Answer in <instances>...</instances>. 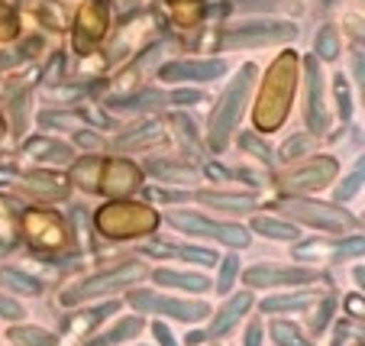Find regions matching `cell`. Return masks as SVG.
Here are the masks:
<instances>
[{
  "instance_id": "6da1fadb",
  "label": "cell",
  "mask_w": 365,
  "mask_h": 346,
  "mask_svg": "<svg viewBox=\"0 0 365 346\" xmlns=\"http://www.w3.org/2000/svg\"><path fill=\"white\" fill-rule=\"evenodd\" d=\"M297 65L301 62H297L294 52H282V58L269 68V78H265L262 94H259V107H255V126L262 133L278 130V126L284 123V117H288Z\"/></svg>"
},
{
  "instance_id": "7a4b0ae2",
  "label": "cell",
  "mask_w": 365,
  "mask_h": 346,
  "mask_svg": "<svg viewBox=\"0 0 365 346\" xmlns=\"http://www.w3.org/2000/svg\"><path fill=\"white\" fill-rule=\"evenodd\" d=\"M252 81H255V65H242V68L233 75V81L227 84L220 104H217L214 113H210L207 139H210V149H214V153L227 149V139H230V133L236 130V123H240V117H242V107H246V97H249Z\"/></svg>"
},
{
  "instance_id": "3957f363",
  "label": "cell",
  "mask_w": 365,
  "mask_h": 346,
  "mask_svg": "<svg viewBox=\"0 0 365 346\" xmlns=\"http://www.w3.org/2000/svg\"><path fill=\"white\" fill-rule=\"evenodd\" d=\"M94 227L101 230L107 240H133V236H145L159 227V214L145 204H107L97 210Z\"/></svg>"
},
{
  "instance_id": "277c9868",
  "label": "cell",
  "mask_w": 365,
  "mask_h": 346,
  "mask_svg": "<svg viewBox=\"0 0 365 346\" xmlns=\"http://www.w3.org/2000/svg\"><path fill=\"white\" fill-rule=\"evenodd\" d=\"M145 275H149V269H145L143 263L126 259V263L101 272V275H91L88 282H81L78 288L62 291V305H81V301H91V298H97V295H113V291H120V288H130V285L143 282Z\"/></svg>"
},
{
  "instance_id": "5b68a950",
  "label": "cell",
  "mask_w": 365,
  "mask_h": 346,
  "mask_svg": "<svg viewBox=\"0 0 365 346\" xmlns=\"http://www.w3.org/2000/svg\"><path fill=\"white\" fill-rule=\"evenodd\" d=\"M168 223L178 227L181 233H187V236H214V240L227 243L233 250L249 246L246 227H240V223H217V220H210V217H200L197 210H172V214H168Z\"/></svg>"
},
{
  "instance_id": "8992f818",
  "label": "cell",
  "mask_w": 365,
  "mask_h": 346,
  "mask_svg": "<svg viewBox=\"0 0 365 346\" xmlns=\"http://www.w3.org/2000/svg\"><path fill=\"white\" fill-rule=\"evenodd\" d=\"M297 26L288 20H242L223 33V49H242V46H265L278 39H294Z\"/></svg>"
},
{
  "instance_id": "52a82bcc",
  "label": "cell",
  "mask_w": 365,
  "mask_h": 346,
  "mask_svg": "<svg viewBox=\"0 0 365 346\" xmlns=\"http://www.w3.org/2000/svg\"><path fill=\"white\" fill-rule=\"evenodd\" d=\"M282 210H284V214H291L294 220L307 223V227L330 230V233H343V230H349L352 223H356L349 214H346V210L327 208V204L307 201V198H284V201H282Z\"/></svg>"
},
{
  "instance_id": "ba28073f",
  "label": "cell",
  "mask_w": 365,
  "mask_h": 346,
  "mask_svg": "<svg viewBox=\"0 0 365 346\" xmlns=\"http://www.w3.org/2000/svg\"><path fill=\"white\" fill-rule=\"evenodd\" d=\"M130 305L139 307L145 314H168L175 320H200L210 314V307L204 301H181V298H165V295H155V291H133Z\"/></svg>"
},
{
  "instance_id": "9c48e42d",
  "label": "cell",
  "mask_w": 365,
  "mask_h": 346,
  "mask_svg": "<svg viewBox=\"0 0 365 346\" xmlns=\"http://www.w3.org/2000/svg\"><path fill=\"white\" fill-rule=\"evenodd\" d=\"M304 75H307V126L310 133H327L330 126V107L324 101V75H320L317 58H304Z\"/></svg>"
},
{
  "instance_id": "30bf717a",
  "label": "cell",
  "mask_w": 365,
  "mask_h": 346,
  "mask_svg": "<svg viewBox=\"0 0 365 346\" xmlns=\"http://www.w3.org/2000/svg\"><path fill=\"white\" fill-rule=\"evenodd\" d=\"M324 272H314V269H278V265H252L246 272V285L249 288H288V285H304V282H320Z\"/></svg>"
},
{
  "instance_id": "8fae6325",
  "label": "cell",
  "mask_w": 365,
  "mask_h": 346,
  "mask_svg": "<svg viewBox=\"0 0 365 346\" xmlns=\"http://www.w3.org/2000/svg\"><path fill=\"white\" fill-rule=\"evenodd\" d=\"M23 230L36 246H46V250H58L65 243V227L52 210H23Z\"/></svg>"
},
{
  "instance_id": "7c38bea8",
  "label": "cell",
  "mask_w": 365,
  "mask_h": 346,
  "mask_svg": "<svg viewBox=\"0 0 365 346\" xmlns=\"http://www.w3.org/2000/svg\"><path fill=\"white\" fill-rule=\"evenodd\" d=\"M333 175H336V159H314L284 175L282 188H288V191H320L333 181Z\"/></svg>"
},
{
  "instance_id": "4fadbf2b",
  "label": "cell",
  "mask_w": 365,
  "mask_h": 346,
  "mask_svg": "<svg viewBox=\"0 0 365 346\" xmlns=\"http://www.w3.org/2000/svg\"><path fill=\"white\" fill-rule=\"evenodd\" d=\"M227 71L220 58H207V62H172L162 65L159 78L162 81H214Z\"/></svg>"
},
{
  "instance_id": "5bb4252c",
  "label": "cell",
  "mask_w": 365,
  "mask_h": 346,
  "mask_svg": "<svg viewBox=\"0 0 365 346\" xmlns=\"http://www.w3.org/2000/svg\"><path fill=\"white\" fill-rule=\"evenodd\" d=\"M139 185V168L126 159H103V172H101V191L107 194H130Z\"/></svg>"
},
{
  "instance_id": "9a60e30c",
  "label": "cell",
  "mask_w": 365,
  "mask_h": 346,
  "mask_svg": "<svg viewBox=\"0 0 365 346\" xmlns=\"http://www.w3.org/2000/svg\"><path fill=\"white\" fill-rule=\"evenodd\" d=\"M249 307H252V291H240V295H233V298L214 314V324H210L207 337H223V333H230L242 320V314H246Z\"/></svg>"
},
{
  "instance_id": "2e32d148",
  "label": "cell",
  "mask_w": 365,
  "mask_h": 346,
  "mask_svg": "<svg viewBox=\"0 0 365 346\" xmlns=\"http://www.w3.org/2000/svg\"><path fill=\"white\" fill-rule=\"evenodd\" d=\"M20 185L26 188V191L46 198V201H62V198H68V185H65V181H58L56 175H48V172H26V175H20Z\"/></svg>"
},
{
  "instance_id": "e0dca14e",
  "label": "cell",
  "mask_w": 365,
  "mask_h": 346,
  "mask_svg": "<svg viewBox=\"0 0 365 346\" xmlns=\"http://www.w3.org/2000/svg\"><path fill=\"white\" fill-rule=\"evenodd\" d=\"M103 29H107V14H103V7L97 4V0H91L88 7L81 10V16H78V36H81V46L97 42L103 36Z\"/></svg>"
},
{
  "instance_id": "ac0fdd59",
  "label": "cell",
  "mask_w": 365,
  "mask_h": 346,
  "mask_svg": "<svg viewBox=\"0 0 365 346\" xmlns=\"http://www.w3.org/2000/svg\"><path fill=\"white\" fill-rule=\"evenodd\" d=\"M152 278L159 285H168V288H181V291H191V295H204L210 288L204 275H194V272H172V269H159L152 272Z\"/></svg>"
},
{
  "instance_id": "d6986e66",
  "label": "cell",
  "mask_w": 365,
  "mask_h": 346,
  "mask_svg": "<svg viewBox=\"0 0 365 346\" xmlns=\"http://www.w3.org/2000/svg\"><path fill=\"white\" fill-rule=\"evenodd\" d=\"M101 172H103V159H101V156L78 159L75 166H71V185L84 188V191H101Z\"/></svg>"
},
{
  "instance_id": "ffe728a7",
  "label": "cell",
  "mask_w": 365,
  "mask_h": 346,
  "mask_svg": "<svg viewBox=\"0 0 365 346\" xmlns=\"http://www.w3.org/2000/svg\"><path fill=\"white\" fill-rule=\"evenodd\" d=\"M23 153L33 156V159H48V162H58V166H65V162H71V149L65 143H56V139H46V136H36L29 139L26 146H23Z\"/></svg>"
},
{
  "instance_id": "44dd1931",
  "label": "cell",
  "mask_w": 365,
  "mask_h": 346,
  "mask_svg": "<svg viewBox=\"0 0 365 346\" xmlns=\"http://www.w3.org/2000/svg\"><path fill=\"white\" fill-rule=\"evenodd\" d=\"M204 204H214L223 210H255L252 194H233V191H200L197 194Z\"/></svg>"
},
{
  "instance_id": "7402d4cb",
  "label": "cell",
  "mask_w": 365,
  "mask_h": 346,
  "mask_svg": "<svg viewBox=\"0 0 365 346\" xmlns=\"http://www.w3.org/2000/svg\"><path fill=\"white\" fill-rule=\"evenodd\" d=\"M252 230L259 236H265V240H297V236H301V230H297L294 223L278 220V217H255Z\"/></svg>"
},
{
  "instance_id": "603a6c76",
  "label": "cell",
  "mask_w": 365,
  "mask_h": 346,
  "mask_svg": "<svg viewBox=\"0 0 365 346\" xmlns=\"http://www.w3.org/2000/svg\"><path fill=\"white\" fill-rule=\"evenodd\" d=\"M159 136H162V120H143V123H136L126 136H120L117 146L120 149H136V146L155 143Z\"/></svg>"
},
{
  "instance_id": "cb8c5ba5",
  "label": "cell",
  "mask_w": 365,
  "mask_h": 346,
  "mask_svg": "<svg viewBox=\"0 0 365 346\" xmlns=\"http://www.w3.org/2000/svg\"><path fill=\"white\" fill-rule=\"evenodd\" d=\"M0 285L10 291H16V295H26V298H36V295H42V282L33 275H26V272H16V269H0Z\"/></svg>"
},
{
  "instance_id": "d4e9b609",
  "label": "cell",
  "mask_w": 365,
  "mask_h": 346,
  "mask_svg": "<svg viewBox=\"0 0 365 346\" xmlns=\"http://www.w3.org/2000/svg\"><path fill=\"white\" fill-rule=\"evenodd\" d=\"M7 340L14 346H58L56 333L42 330V327H14V330L7 333Z\"/></svg>"
},
{
  "instance_id": "484cf974",
  "label": "cell",
  "mask_w": 365,
  "mask_h": 346,
  "mask_svg": "<svg viewBox=\"0 0 365 346\" xmlns=\"http://www.w3.org/2000/svg\"><path fill=\"white\" fill-rule=\"evenodd\" d=\"M139 330H143V320H139V317H126V320H120L113 330H107L103 337H97L94 343H88V346H117V343H123V340H133Z\"/></svg>"
},
{
  "instance_id": "4316f807",
  "label": "cell",
  "mask_w": 365,
  "mask_h": 346,
  "mask_svg": "<svg viewBox=\"0 0 365 346\" xmlns=\"http://www.w3.org/2000/svg\"><path fill=\"white\" fill-rule=\"evenodd\" d=\"M307 301H314V291H294V295H275V298L262 301V311L275 314V311H294V307H304Z\"/></svg>"
},
{
  "instance_id": "83f0119b",
  "label": "cell",
  "mask_w": 365,
  "mask_h": 346,
  "mask_svg": "<svg viewBox=\"0 0 365 346\" xmlns=\"http://www.w3.org/2000/svg\"><path fill=\"white\" fill-rule=\"evenodd\" d=\"M152 175H159V178L165 181H185V185H191V181H197V168L191 166H175V162H155V166H149Z\"/></svg>"
},
{
  "instance_id": "f1b7e54d",
  "label": "cell",
  "mask_w": 365,
  "mask_h": 346,
  "mask_svg": "<svg viewBox=\"0 0 365 346\" xmlns=\"http://www.w3.org/2000/svg\"><path fill=\"white\" fill-rule=\"evenodd\" d=\"M162 101H165L162 91H143L136 97H117V101H110V107H117V111H143V107L162 104Z\"/></svg>"
},
{
  "instance_id": "f546056e",
  "label": "cell",
  "mask_w": 365,
  "mask_h": 346,
  "mask_svg": "<svg viewBox=\"0 0 365 346\" xmlns=\"http://www.w3.org/2000/svg\"><path fill=\"white\" fill-rule=\"evenodd\" d=\"M314 52H317L324 62H333L339 56V36L333 26H320L317 39H314Z\"/></svg>"
},
{
  "instance_id": "4dcf8cb0",
  "label": "cell",
  "mask_w": 365,
  "mask_h": 346,
  "mask_svg": "<svg viewBox=\"0 0 365 346\" xmlns=\"http://www.w3.org/2000/svg\"><path fill=\"white\" fill-rule=\"evenodd\" d=\"M272 340H275L278 346H314V343H307V340L301 337V330H297L294 324H288V320H275V324H272Z\"/></svg>"
},
{
  "instance_id": "1f68e13d",
  "label": "cell",
  "mask_w": 365,
  "mask_h": 346,
  "mask_svg": "<svg viewBox=\"0 0 365 346\" xmlns=\"http://www.w3.org/2000/svg\"><path fill=\"white\" fill-rule=\"evenodd\" d=\"M220 263V278H217V291H220L223 298H227V291L233 288L236 275H240V259L236 256H227V259H217Z\"/></svg>"
},
{
  "instance_id": "d6a6232c",
  "label": "cell",
  "mask_w": 365,
  "mask_h": 346,
  "mask_svg": "<svg viewBox=\"0 0 365 346\" xmlns=\"http://www.w3.org/2000/svg\"><path fill=\"white\" fill-rule=\"evenodd\" d=\"M240 146H242V149H246V153L259 156V159H262L265 166H275V153H272L269 146H265L262 139L255 136V133H242V136H240Z\"/></svg>"
},
{
  "instance_id": "836d02e7",
  "label": "cell",
  "mask_w": 365,
  "mask_h": 346,
  "mask_svg": "<svg viewBox=\"0 0 365 346\" xmlns=\"http://www.w3.org/2000/svg\"><path fill=\"white\" fill-rule=\"evenodd\" d=\"M117 311V305H103V307H97V311H84V317H71L68 320V330H91L94 324H101L107 314H113Z\"/></svg>"
},
{
  "instance_id": "e575fe53",
  "label": "cell",
  "mask_w": 365,
  "mask_h": 346,
  "mask_svg": "<svg viewBox=\"0 0 365 346\" xmlns=\"http://www.w3.org/2000/svg\"><path fill=\"white\" fill-rule=\"evenodd\" d=\"M333 94H336V111L343 120L352 117V97H349V81H346L343 75L333 78Z\"/></svg>"
},
{
  "instance_id": "d590c367",
  "label": "cell",
  "mask_w": 365,
  "mask_h": 346,
  "mask_svg": "<svg viewBox=\"0 0 365 346\" xmlns=\"http://www.w3.org/2000/svg\"><path fill=\"white\" fill-rule=\"evenodd\" d=\"M307 149H310V139L304 136V133H294V136H291L288 143H284L282 149H278V156H282V159H278V162H288V159H294V156L307 153Z\"/></svg>"
},
{
  "instance_id": "8d00e7d4",
  "label": "cell",
  "mask_w": 365,
  "mask_h": 346,
  "mask_svg": "<svg viewBox=\"0 0 365 346\" xmlns=\"http://www.w3.org/2000/svg\"><path fill=\"white\" fill-rule=\"evenodd\" d=\"M359 188H362V166H359L356 172H352L349 178L343 181V188H336V198H339V201H346V198H352V194H359Z\"/></svg>"
},
{
  "instance_id": "74e56055",
  "label": "cell",
  "mask_w": 365,
  "mask_h": 346,
  "mask_svg": "<svg viewBox=\"0 0 365 346\" xmlns=\"http://www.w3.org/2000/svg\"><path fill=\"white\" fill-rule=\"evenodd\" d=\"M175 126H178V136H181V143H187L191 146V149H200V139L194 136V123L187 117H175Z\"/></svg>"
},
{
  "instance_id": "f35d334b",
  "label": "cell",
  "mask_w": 365,
  "mask_h": 346,
  "mask_svg": "<svg viewBox=\"0 0 365 346\" xmlns=\"http://www.w3.org/2000/svg\"><path fill=\"white\" fill-rule=\"evenodd\" d=\"M14 33H16V16H14V10L0 7V39H7V36H14Z\"/></svg>"
},
{
  "instance_id": "ab89813d",
  "label": "cell",
  "mask_w": 365,
  "mask_h": 346,
  "mask_svg": "<svg viewBox=\"0 0 365 346\" xmlns=\"http://www.w3.org/2000/svg\"><path fill=\"white\" fill-rule=\"evenodd\" d=\"M0 317L16 320V317H23V307L16 305V301H10V298H4V295H0Z\"/></svg>"
},
{
  "instance_id": "60d3db41",
  "label": "cell",
  "mask_w": 365,
  "mask_h": 346,
  "mask_svg": "<svg viewBox=\"0 0 365 346\" xmlns=\"http://www.w3.org/2000/svg\"><path fill=\"white\" fill-rule=\"evenodd\" d=\"M168 101H172V104H197L200 91H172V94H168Z\"/></svg>"
},
{
  "instance_id": "b9f144b4",
  "label": "cell",
  "mask_w": 365,
  "mask_h": 346,
  "mask_svg": "<svg viewBox=\"0 0 365 346\" xmlns=\"http://www.w3.org/2000/svg\"><path fill=\"white\" fill-rule=\"evenodd\" d=\"M330 317H333V298H327L324 305H320V317L314 320V330H324L327 320H330Z\"/></svg>"
},
{
  "instance_id": "7bdbcfd3",
  "label": "cell",
  "mask_w": 365,
  "mask_h": 346,
  "mask_svg": "<svg viewBox=\"0 0 365 346\" xmlns=\"http://www.w3.org/2000/svg\"><path fill=\"white\" fill-rule=\"evenodd\" d=\"M242 346H262V327H259V324H249L246 343H242Z\"/></svg>"
},
{
  "instance_id": "ee69618b",
  "label": "cell",
  "mask_w": 365,
  "mask_h": 346,
  "mask_svg": "<svg viewBox=\"0 0 365 346\" xmlns=\"http://www.w3.org/2000/svg\"><path fill=\"white\" fill-rule=\"evenodd\" d=\"M152 333L159 337V343H162V346H178V343L172 340V333H168V327H165V324H152Z\"/></svg>"
},
{
  "instance_id": "f6af8a7d",
  "label": "cell",
  "mask_w": 365,
  "mask_h": 346,
  "mask_svg": "<svg viewBox=\"0 0 365 346\" xmlns=\"http://www.w3.org/2000/svg\"><path fill=\"white\" fill-rule=\"evenodd\" d=\"M346 311H349L352 314V317H362V311H365V305H362V298H359V295H352V298L349 301H346Z\"/></svg>"
},
{
  "instance_id": "bcb514c9",
  "label": "cell",
  "mask_w": 365,
  "mask_h": 346,
  "mask_svg": "<svg viewBox=\"0 0 365 346\" xmlns=\"http://www.w3.org/2000/svg\"><path fill=\"white\" fill-rule=\"evenodd\" d=\"M352 68H356V84H362V56L352 58Z\"/></svg>"
},
{
  "instance_id": "7dc6e473",
  "label": "cell",
  "mask_w": 365,
  "mask_h": 346,
  "mask_svg": "<svg viewBox=\"0 0 365 346\" xmlns=\"http://www.w3.org/2000/svg\"><path fill=\"white\" fill-rule=\"evenodd\" d=\"M200 340H207V333H187V343H191V346H197Z\"/></svg>"
},
{
  "instance_id": "c3c4849f",
  "label": "cell",
  "mask_w": 365,
  "mask_h": 346,
  "mask_svg": "<svg viewBox=\"0 0 365 346\" xmlns=\"http://www.w3.org/2000/svg\"><path fill=\"white\" fill-rule=\"evenodd\" d=\"M10 250V246H7V243H0V256H4V253H7Z\"/></svg>"
},
{
  "instance_id": "681fc988",
  "label": "cell",
  "mask_w": 365,
  "mask_h": 346,
  "mask_svg": "<svg viewBox=\"0 0 365 346\" xmlns=\"http://www.w3.org/2000/svg\"><path fill=\"white\" fill-rule=\"evenodd\" d=\"M0 136H4V126H0Z\"/></svg>"
},
{
  "instance_id": "f907efd6",
  "label": "cell",
  "mask_w": 365,
  "mask_h": 346,
  "mask_svg": "<svg viewBox=\"0 0 365 346\" xmlns=\"http://www.w3.org/2000/svg\"><path fill=\"white\" fill-rule=\"evenodd\" d=\"M324 4H333V0H324Z\"/></svg>"
}]
</instances>
